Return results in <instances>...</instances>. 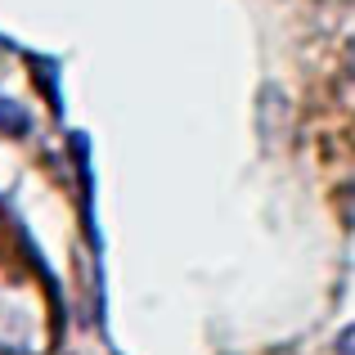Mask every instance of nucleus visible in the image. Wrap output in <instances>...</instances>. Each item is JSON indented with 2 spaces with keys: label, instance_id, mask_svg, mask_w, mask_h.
<instances>
[{
  "label": "nucleus",
  "instance_id": "nucleus-1",
  "mask_svg": "<svg viewBox=\"0 0 355 355\" xmlns=\"http://www.w3.org/2000/svg\"><path fill=\"white\" fill-rule=\"evenodd\" d=\"M54 342L50 302L27 270H0V355H45Z\"/></svg>",
  "mask_w": 355,
  "mask_h": 355
},
{
  "label": "nucleus",
  "instance_id": "nucleus-2",
  "mask_svg": "<svg viewBox=\"0 0 355 355\" xmlns=\"http://www.w3.org/2000/svg\"><path fill=\"white\" fill-rule=\"evenodd\" d=\"M0 126L9 130V135H27V121H23V108L9 104V99H0Z\"/></svg>",
  "mask_w": 355,
  "mask_h": 355
},
{
  "label": "nucleus",
  "instance_id": "nucleus-3",
  "mask_svg": "<svg viewBox=\"0 0 355 355\" xmlns=\"http://www.w3.org/2000/svg\"><path fill=\"white\" fill-rule=\"evenodd\" d=\"M338 355H355V324H351V329H342V338H338Z\"/></svg>",
  "mask_w": 355,
  "mask_h": 355
}]
</instances>
